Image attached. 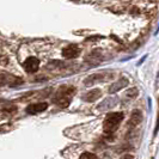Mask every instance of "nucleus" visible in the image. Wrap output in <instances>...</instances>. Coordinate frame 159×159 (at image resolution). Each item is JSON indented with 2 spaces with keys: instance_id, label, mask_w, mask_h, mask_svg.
<instances>
[{
  "instance_id": "6e6552de",
  "label": "nucleus",
  "mask_w": 159,
  "mask_h": 159,
  "mask_svg": "<svg viewBox=\"0 0 159 159\" xmlns=\"http://www.w3.org/2000/svg\"><path fill=\"white\" fill-rule=\"evenodd\" d=\"M128 85V80L126 78H122V79H120L119 81H116L115 84H112L110 89H109V92L110 93H115V92H117L119 90H121L122 88H125V86H127Z\"/></svg>"
},
{
  "instance_id": "f03ea898",
  "label": "nucleus",
  "mask_w": 159,
  "mask_h": 159,
  "mask_svg": "<svg viewBox=\"0 0 159 159\" xmlns=\"http://www.w3.org/2000/svg\"><path fill=\"white\" fill-rule=\"evenodd\" d=\"M123 117H125L123 112H111V114H108L103 122L104 133L107 135L115 133L117 130V128L120 127V123L122 122Z\"/></svg>"
},
{
  "instance_id": "20e7f679",
  "label": "nucleus",
  "mask_w": 159,
  "mask_h": 159,
  "mask_svg": "<svg viewBox=\"0 0 159 159\" xmlns=\"http://www.w3.org/2000/svg\"><path fill=\"white\" fill-rule=\"evenodd\" d=\"M80 54V48L75 44H70L62 49V56L66 59H75Z\"/></svg>"
},
{
  "instance_id": "7ed1b4c3",
  "label": "nucleus",
  "mask_w": 159,
  "mask_h": 159,
  "mask_svg": "<svg viewBox=\"0 0 159 159\" xmlns=\"http://www.w3.org/2000/svg\"><path fill=\"white\" fill-rule=\"evenodd\" d=\"M39 67H40V60L37 57H35V56L28 57L23 62V68L28 73H35L39 70Z\"/></svg>"
},
{
  "instance_id": "f8f14e48",
  "label": "nucleus",
  "mask_w": 159,
  "mask_h": 159,
  "mask_svg": "<svg viewBox=\"0 0 159 159\" xmlns=\"http://www.w3.org/2000/svg\"><path fill=\"white\" fill-rule=\"evenodd\" d=\"M120 159H134V157L130 156V154H125V156H122Z\"/></svg>"
},
{
  "instance_id": "39448f33",
  "label": "nucleus",
  "mask_w": 159,
  "mask_h": 159,
  "mask_svg": "<svg viewBox=\"0 0 159 159\" xmlns=\"http://www.w3.org/2000/svg\"><path fill=\"white\" fill-rule=\"evenodd\" d=\"M48 109V104L42 102V103H34V104H29L26 107V112L30 114V115H36L39 112H42L44 110Z\"/></svg>"
},
{
  "instance_id": "0eeeda50",
  "label": "nucleus",
  "mask_w": 159,
  "mask_h": 159,
  "mask_svg": "<svg viewBox=\"0 0 159 159\" xmlns=\"http://www.w3.org/2000/svg\"><path fill=\"white\" fill-rule=\"evenodd\" d=\"M141 121H143V114L140 110H134V111L132 112V115H130V119H129V125L130 126H138L139 123H141Z\"/></svg>"
},
{
  "instance_id": "423d86ee",
  "label": "nucleus",
  "mask_w": 159,
  "mask_h": 159,
  "mask_svg": "<svg viewBox=\"0 0 159 159\" xmlns=\"http://www.w3.org/2000/svg\"><path fill=\"white\" fill-rule=\"evenodd\" d=\"M101 97H102V91L99 89H93V90L89 91L88 93L84 96V101L92 103V102H96L97 99H99Z\"/></svg>"
},
{
  "instance_id": "f257e3e1",
  "label": "nucleus",
  "mask_w": 159,
  "mask_h": 159,
  "mask_svg": "<svg viewBox=\"0 0 159 159\" xmlns=\"http://www.w3.org/2000/svg\"><path fill=\"white\" fill-rule=\"evenodd\" d=\"M74 93H75V88H73V86H62V88H60L57 90V92L54 96L53 101H54V103L57 107L67 108L71 104V101Z\"/></svg>"
},
{
  "instance_id": "9b49d317",
  "label": "nucleus",
  "mask_w": 159,
  "mask_h": 159,
  "mask_svg": "<svg viewBox=\"0 0 159 159\" xmlns=\"http://www.w3.org/2000/svg\"><path fill=\"white\" fill-rule=\"evenodd\" d=\"M79 159H98L97 156L93 154V153H90V152H84L81 156H80Z\"/></svg>"
},
{
  "instance_id": "9d476101",
  "label": "nucleus",
  "mask_w": 159,
  "mask_h": 159,
  "mask_svg": "<svg viewBox=\"0 0 159 159\" xmlns=\"http://www.w3.org/2000/svg\"><path fill=\"white\" fill-rule=\"evenodd\" d=\"M138 95H139V91H138V89H136V88L129 89L127 92H126V96H127V97H129V98H135Z\"/></svg>"
},
{
  "instance_id": "1a4fd4ad",
  "label": "nucleus",
  "mask_w": 159,
  "mask_h": 159,
  "mask_svg": "<svg viewBox=\"0 0 159 159\" xmlns=\"http://www.w3.org/2000/svg\"><path fill=\"white\" fill-rule=\"evenodd\" d=\"M104 77L102 74H92V75H90L88 79L85 80V85L86 86H90V85H92V84H95L96 81H99V80H103Z\"/></svg>"
}]
</instances>
